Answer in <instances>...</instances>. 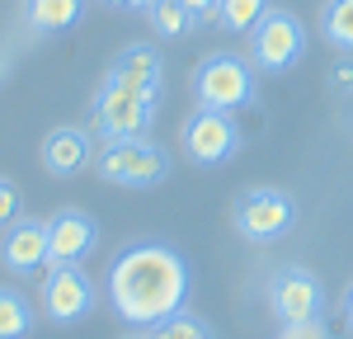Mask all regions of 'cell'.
<instances>
[{
	"mask_svg": "<svg viewBox=\"0 0 353 339\" xmlns=\"http://www.w3.org/2000/svg\"><path fill=\"white\" fill-rule=\"evenodd\" d=\"M189 259L165 240H137L123 254H113L104 274V297L118 320L128 325H156L165 316L184 311L189 302Z\"/></svg>",
	"mask_w": 353,
	"mask_h": 339,
	"instance_id": "cell-1",
	"label": "cell"
},
{
	"mask_svg": "<svg viewBox=\"0 0 353 339\" xmlns=\"http://www.w3.org/2000/svg\"><path fill=\"white\" fill-rule=\"evenodd\" d=\"M94 174L104 184H118V189H156L170 179V151L151 137L104 141L94 151Z\"/></svg>",
	"mask_w": 353,
	"mask_h": 339,
	"instance_id": "cell-2",
	"label": "cell"
},
{
	"mask_svg": "<svg viewBox=\"0 0 353 339\" xmlns=\"http://www.w3.org/2000/svg\"><path fill=\"white\" fill-rule=\"evenodd\" d=\"M156 118V99L132 90L118 76H104L99 81V94H94V109H90V132L99 141H123V137H146Z\"/></svg>",
	"mask_w": 353,
	"mask_h": 339,
	"instance_id": "cell-3",
	"label": "cell"
},
{
	"mask_svg": "<svg viewBox=\"0 0 353 339\" xmlns=\"http://www.w3.org/2000/svg\"><path fill=\"white\" fill-rule=\"evenodd\" d=\"M292 222H297V203L288 189H273V184H254L231 203V226L250 245H269L278 236H288Z\"/></svg>",
	"mask_w": 353,
	"mask_h": 339,
	"instance_id": "cell-4",
	"label": "cell"
},
{
	"mask_svg": "<svg viewBox=\"0 0 353 339\" xmlns=\"http://www.w3.org/2000/svg\"><path fill=\"white\" fill-rule=\"evenodd\" d=\"M193 99H198V109H217V113L245 109L254 99V66L236 52H212L193 71Z\"/></svg>",
	"mask_w": 353,
	"mask_h": 339,
	"instance_id": "cell-5",
	"label": "cell"
},
{
	"mask_svg": "<svg viewBox=\"0 0 353 339\" xmlns=\"http://www.w3.org/2000/svg\"><path fill=\"white\" fill-rule=\"evenodd\" d=\"M306 52V28L292 10H269L259 24L250 28V66L264 76H283L292 71Z\"/></svg>",
	"mask_w": 353,
	"mask_h": 339,
	"instance_id": "cell-6",
	"label": "cell"
},
{
	"mask_svg": "<svg viewBox=\"0 0 353 339\" xmlns=\"http://www.w3.org/2000/svg\"><path fill=\"white\" fill-rule=\"evenodd\" d=\"M99 302L94 278L85 274V264H48L43 269V287H38V307L52 325H76L85 320Z\"/></svg>",
	"mask_w": 353,
	"mask_h": 339,
	"instance_id": "cell-7",
	"label": "cell"
},
{
	"mask_svg": "<svg viewBox=\"0 0 353 339\" xmlns=\"http://www.w3.org/2000/svg\"><path fill=\"white\" fill-rule=\"evenodd\" d=\"M269 311L283 320V325H297V320H321L325 311V287L311 269L301 264H278L269 274Z\"/></svg>",
	"mask_w": 353,
	"mask_h": 339,
	"instance_id": "cell-8",
	"label": "cell"
},
{
	"mask_svg": "<svg viewBox=\"0 0 353 339\" xmlns=\"http://www.w3.org/2000/svg\"><path fill=\"white\" fill-rule=\"evenodd\" d=\"M179 146L193 165L212 170V165H226L231 156H241V127H236V113H217V109H198L184 123L179 132Z\"/></svg>",
	"mask_w": 353,
	"mask_h": 339,
	"instance_id": "cell-9",
	"label": "cell"
},
{
	"mask_svg": "<svg viewBox=\"0 0 353 339\" xmlns=\"http://www.w3.org/2000/svg\"><path fill=\"white\" fill-rule=\"evenodd\" d=\"M99 245V222L81 207H61L48 217V264H85Z\"/></svg>",
	"mask_w": 353,
	"mask_h": 339,
	"instance_id": "cell-10",
	"label": "cell"
},
{
	"mask_svg": "<svg viewBox=\"0 0 353 339\" xmlns=\"http://www.w3.org/2000/svg\"><path fill=\"white\" fill-rule=\"evenodd\" d=\"M0 264L10 274H38L48 269V217H19L0 236Z\"/></svg>",
	"mask_w": 353,
	"mask_h": 339,
	"instance_id": "cell-11",
	"label": "cell"
},
{
	"mask_svg": "<svg viewBox=\"0 0 353 339\" xmlns=\"http://www.w3.org/2000/svg\"><path fill=\"white\" fill-rule=\"evenodd\" d=\"M94 132L90 127H76V123H61L52 127L48 137H43V170L57 174V179H71V174H81L90 161H94Z\"/></svg>",
	"mask_w": 353,
	"mask_h": 339,
	"instance_id": "cell-12",
	"label": "cell"
},
{
	"mask_svg": "<svg viewBox=\"0 0 353 339\" xmlns=\"http://www.w3.org/2000/svg\"><path fill=\"white\" fill-rule=\"evenodd\" d=\"M109 76H118V81H128L132 90H141V94H151V99H161V85H165V56L151 48V43H128L123 52L113 56Z\"/></svg>",
	"mask_w": 353,
	"mask_h": 339,
	"instance_id": "cell-13",
	"label": "cell"
},
{
	"mask_svg": "<svg viewBox=\"0 0 353 339\" xmlns=\"http://www.w3.org/2000/svg\"><path fill=\"white\" fill-rule=\"evenodd\" d=\"M85 0H24V24L33 33H61V28L81 24Z\"/></svg>",
	"mask_w": 353,
	"mask_h": 339,
	"instance_id": "cell-14",
	"label": "cell"
},
{
	"mask_svg": "<svg viewBox=\"0 0 353 339\" xmlns=\"http://www.w3.org/2000/svg\"><path fill=\"white\" fill-rule=\"evenodd\" d=\"M33 330V302L19 287H0V339H28Z\"/></svg>",
	"mask_w": 353,
	"mask_h": 339,
	"instance_id": "cell-15",
	"label": "cell"
},
{
	"mask_svg": "<svg viewBox=\"0 0 353 339\" xmlns=\"http://www.w3.org/2000/svg\"><path fill=\"white\" fill-rule=\"evenodd\" d=\"M321 33L334 52H353V0H325L321 5Z\"/></svg>",
	"mask_w": 353,
	"mask_h": 339,
	"instance_id": "cell-16",
	"label": "cell"
},
{
	"mask_svg": "<svg viewBox=\"0 0 353 339\" xmlns=\"http://www.w3.org/2000/svg\"><path fill=\"white\" fill-rule=\"evenodd\" d=\"M269 10H273L269 0H217V24L226 33H245L250 38V28L259 24Z\"/></svg>",
	"mask_w": 353,
	"mask_h": 339,
	"instance_id": "cell-17",
	"label": "cell"
},
{
	"mask_svg": "<svg viewBox=\"0 0 353 339\" xmlns=\"http://www.w3.org/2000/svg\"><path fill=\"white\" fill-rule=\"evenodd\" d=\"M146 339H212V330H208V320H198L189 311H174V316L156 320L146 330Z\"/></svg>",
	"mask_w": 353,
	"mask_h": 339,
	"instance_id": "cell-18",
	"label": "cell"
},
{
	"mask_svg": "<svg viewBox=\"0 0 353 339\" xmlns=\"http://www.w3.org/2000/svg\"><path fill=\"white\" fill-rule=\"evenodd\" d=\"M146 14H151V28H156L161 38H179L184 28H193L189 10H184V0H156Z\"/></svg>",
	"mask_w": 353,
	"mask_h": 339,
	"instance_id": "cell-19",
	"label": "cell"
},
{
	"mask_svg": "<svg viewBox=\"0 0 353 339\" xmlns=\"http://www.w3.org/2000/svg\"><path fill=\"white\" fill-rule=\"evenodd\" d=\"M19 217H24V194H19V184H14V179H5V174H0V231H5V226H14Z\"/></svg>",
	"mask_w": 353,
	"mask_h": 339,
	"instance_id": "cell-20",
	"label": "cell"
},
{
	"mask_svg": "<svg viewBox=\"0 0 353 339\" xmlns=\"http://www.w3.org/2000/svg\"><path fill=\"white\" fill-rule=\"evenodd\" d=\"M325 85L334 94H353V56H339L334 66L325 71Z\"/></svg>",
	"mask_w": 353,
	"mask_h": 339,
	"instance_id": "cell-21",
	"label": "cell"
},
{
	"mask_svg": "<svg viewBox=\"0 0 353 339\" xmlns=\"http://www.w3.org/2000/svg\"><path fill=\"white\" fill-rule=\"evenodd\" d=\"M273 339H330V330L321 320H297V325H283Z\"/></svg>",
	"mask_w": 353,
	"mask_h": 339,
	"instance_id": "cell-22",
	"label": "cell"
},
{
	"mask_svg": "<svg viewBox=\"0 0 353 339\" xmlns=\"http://www.w3.org/2000/svg\"><path fill=\"white\" fill-rule=\"evenodd\" d=\"M339 307H344V325H349V330H353V282H349V287H344V302H339Z\"/></svg>",
	"mask_w": 353,
	"mask_h": 339,
	"instance_id": "cell-23",
	"label": "cell"
},
{
	"mask_svg": "<svg viewBox=\"0 0 353 339\" xmlns=\"http://www.w3.org/2000/svg\"><path fill=\"white\" fill-rule=\"evenodd\" d=\"M151 5H156V0H132V10H151Z\"/></svg>",
	"mask_w": 353,
	"mask_h": 339,
	"instance_id": "cell-24",
	"label": "cell"
},
{
	"mask_svg": "<svg viewBox=\"0 0 353 339\" xmlns=\"http://www.w3.org/2000/svg\"><path fill=\"white\" fill-rule=\"evenodd\" d=\"M104 5H128V10H132V0H104Z\"/></svg>",
	"mask_w": 353,
	"mask_h": 339,
	"instance_id": "cell-25",
	"label": "cell"
},
{
	"mask_svg": "<svg viewBox=\"0 0 353 339\" xmlns=\"http://www.w3.org/2000/svg\"><path fill=\"white\" fill-rule=\"evenodd\" d=\"M128 339H146V335H128Z\"/></svg>",
	"mask_w": 353,
	"mask_h": 339,
	"instance_id": "cell-26",
	"label": "cell"
}]
</instances>
